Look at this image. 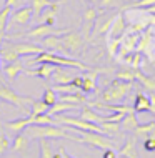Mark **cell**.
<instances>
[{"mask_svg": "<svg viewBox=\"0 0 155 158\" xmlns=\"http://www.w3.org/2000/svg\"><path fill=\"white\" fill-rule=\"evenodd\" d=\"M142 148L145 152H155V135H150L142 142Z\"/></svg>", "mask_w": 155, "mask_h": 158, "instance_id": "35", "label": "cell"}, {"mask_svg": "<svg viewBox=\"0 0 155 158\" xmlns=\"http://www.w3.org/2000/svg\"><path fill=\"white\" fill-rule=\"evenodd\" d=\"M0 58H2L3 63H10V62H15L20 58V55L15 52L14 48L7 45V42H3V45L0 47Z\"/></svg>", "mask_w": 155, "mask_h": 158, "instance_id": "24", "label": "cell"}, {"mask_svg": "<svg viewBox=\"0 0 155 158\" xmlns=\"http://www.w3.org/2000/svg\"><path fill=\"white\" fill-rule=\"evenodd\" d=\"M7 150H10V142H8V138L5 135L0 133V158L5 155Z\"/></svg>", "mask_w": 155, "mask_h": 158, "instance_id": "37", "label": "cell"}, {"mask_svg": "<svg viewBox=\"0 0 155 158\" xmlns=\"http://www.w3.org/2000/svg\"><path fill=\"white\" fill-rule=\"evenodd\" d=\"M50 106L45 103L44 100H33L30 105V115H44L49 112Z\"/></svg>", "mask_w": 155, "mask_h": 158, "instance_id": "29", "label": "cell"}, {"mask_svg": "<svg viewBox=\"0 0 155 158\" xmlns=\"http://www.w3.org/2000/svg\"><path fill=\"white\" fill-rule=\"evenodd\" d=\"M133 110L137 113H142V112H150V98L145 95V93H137L135 97V102H133Z\"/></svg>", "mask_w": 155, "mask_h": 158, "instance_id": "23", "label": "cell"}, {"mask_svg": "<svg viewBox=\"0 0 155 158\" xmlns=\"http://www.w3.org/2000/svg\"><path fill=\"white\" fill-rule=\"evenodd\" d=\"M120 158H127V156H120Z\"/></svg>", "mask_w": 155, "mask_h": 158, "instance_id": "49", "label": "cell"}, {"mask_svg": "<svg viewBox=\"0 0 155 158\" xmlns=\"http://www.w3.org/2000/svg\"><path fill=\"white\" fill-rule=\"evenodd\" d=\"M38 148H40V158H54V150H52L50 142L47 138H40Z\"/></svg>", "mask_w": 155, "mask_h": 158, "instance_id": "32", "label": "cell"}, {"mask_svg": "<svg viewBox=\"0 0 155 158\" xmlns=\"http://www.w3.org/2000/svg\"><path fill=\"white\" fill-rule=\"evenodd\" d=\"M22 72H25V68H24V63L20 62V58L15 62L5 63V67H3V75H5L8 83H14L17 80V77L22 73Z\"/></svg>", "mask_w": 155, "mask_h": 158, "instance_id": "10", "label": "cell"}, {"mask_svg": "<svg viewBox=\"0 0 155 158\" xmlns=\"http://www.w3.org/2000/svg\"><path fill=\"white\" fill-rule=\"evenodd\" d=\"M133 2H139V0H133Z\"/></svg>", "mask_w": 155, "mask_h": 158, "instance_id": "50", "label": "cell"}, {"mask_svg": "<svg viewBox=\"0 0 155 158\" xmlns=\"http://www.w3.org/2000/svg\"><path fill=\"white\" fill-rule=\"evenodd\" d=\"M79 135H82V136H77V142L85 143V145H88V147L98 148V150L115 148V143L107 138L103 133H95V131H80Z\"/></svg>", "mask_w": 155, "mask_h": 158, "instance_id": "5", "label": "cell"}, {"mask_svg": "<svg viewBox=\"0 0 155 158\" xmlns=\"http://www.w3.org/2000/svg\"><path fill=\"white\" fill-rule=\"evenodd\" d=\"M97 75L98 72L97 70H88L85 75H82L84 82H82V93H90L95 90V80H97Z\"/></svg>", "mask_w": 155, "mask_h": 158, "instance_id": "17", "label": "cell"}, {"mask_svg": "<svg viewBox=\"0 0 155 158\" xmlns=\"http://www.w3.org/2000/svg\"><path fill=\"white\" fill-rule=\"evenodd\" d=\"M12 10H14V8L7 7V5L0 10V33H2V35H5V32L8 30V19H10Z\"/></svg>", "mask_w": 155, "mask_h": 158, "instance_id": "27", "label": "cell"}, {"mask_svg": "<svg viewBox=\"0 0 155 158\" xmlns=\"http://www.w3.org/2000/svg\"><path fill=\"white\" fill-rule=\"evenodd\" d=\"M63 153H65V148L60 147V150L57 153H54V158H63Z\"/></svg>", "mask_w": 155, "mask_h": 158, "instance_id": "42", "label": "cell"}, {"mask_svg": "<svg viewBox=\"0 0 155 158\" xmlns=\"http://www.w3.org/2000/svg\"><path fill=\"white\" fill-rule=\"evenodd\" d=\"M125 28H127V22H125V17L123 14H118L114 17V22H112L110 28H109V37L110 38H120L125 33Z\"/></svg>", "mask_w": 155, "mask_h": 158, "instance_id": "11", "label": "cell"}, {"mask_svg": "<svg viewBox=\"0 0 155 158\" xmlns=\"http://www.w3.org/2000/svg\"><path fill=\"white\" fill-rule=\"evenodd\" d=\"M3 42H5V35H2V33H0V47L3 45Z\"/></svg>", "mask_w": 155, "mask_h": 158, "instance_id": "44", "label": "cell"}, {"mask_svg": "<svg viewBox=\"0 0 155 158\" xmlns=\"http://www.w3.org/2000/svg\"><path fill=\"white\" fill-rule=\"evenodd\" d=\"M135 135L139 136H150V135H155V122H149V123H144V125H139L137 130L133 131Z\"/></svg>", "mask_w": 155, "mask_h": 158, "instance_id": "30", "label": "cell"}, {"mask_svg": "<svg viewBox=\"0 0 155 158\" xmlns=\"http://www.w3.org/2000/svg\"><path fill=\"white\" fill-rule=\"evenodd\" d=\"M32 17H33V12H32V7L30 5H20L17 7L15 10H12L10 14V19H8V25H19V27H25L32 22Z\"/></svg>", "mask_w": 155, "mask_h": 158, "instance_id": "8", "label": "cell"}, {"mask_svg": "<svg viewBox=\"0 0 155 158\" xmlns=\"http://www.w3.org/2000/svg\"><path fill=\"white\" fill-rule=\"evenodd\" d=\"M107 45H109L110 55H112V57H115V55H117V47L120 45V38H110Z\"/></svg>", "mask_w": 155, "mask_h": 158, "instance_id": "38", "label": "cell"}, {"mask_svg": "<svg viewBox=\"0 0 155 158\" xmlns=\"http://www.w3.org/2000/svg\"><path fill=\"white\" fill-rule=\"evenodd\" d=\"M139 125H140V122H139V118H137L135 110H130L128 113H125V117L122 118V122H120V128L125 130V131H135Z\"/></svg>", "mask_w": 155, "mask_h": 158, "instance_id": "13", "label": "cell"}, {"mask_svg": "<svg viewBox=\"0 0 155 158\" xmlns=\"http://www.w3.org/2000/svg\"><path fill=\"white\" fill-rule=\"evenodd\" d=\"M98 3H100L102 8H114L120 3V0H100Z\"/></svg>", "mask_w": 155, "mask_h": 158, "instance_id": "39", "label": "cell"}, {"mask_svg": "<svg viewBox=\"0 0 155 158\" xmlns=\"http://www.w3.org/2000/svg\"><path fill=\"white\" fill-rule=\"evenodd\" d=\"M60 100L67 102V103H74V105H82L87 103V97L82 95V92H74V93H62Z\"/></svg>", "mask_w": 155, "mask_h": 158, "instance_id": "25", "label": "cell"}, {"mask_svg": "<svg viewBox=\"0 0 155 158\" xmlns=\"http://www.w3.org/2000/svg\"><path fill=\"white\" fill-rule=\"evenodd\" d=\"M0 77H2V58H0Z\"/></svg>", "mask_w": 155, "mask_h": 158, "instance_id": "47", "label": "cell"}, {"mask_svg": "<svg viewBox=\"0 0 155 158\" xmlns=\"http://www.w3.org/2000/svg\"><path fill=\"white\" fill-rule=\"evenodd\" d=\"M132 70H133V77H135V80H137V82H140V85L145 88V90L155 92V78L145 75L140 68H132Z\"/></svg>", "mask_w": 155, "mask_h": 158, "instance_id": "15", "label": "cell"}, {"mask_svg": "<svg viewBox=\"0 0 155 158\" xmlns=\"http://www.w3.org/2000/svg\"><path fill=\"white\" fill-rule=\"evenodd\" d=\"M79 105H74V103H67V102H62V100H58L55 105H52L50 108H49V113L50 117H55V115H62V113H65V112H70V110H75Z\"/></svg>", "mask_w": 155, "mask_h": 158, "instance_id": "22", "label": "cell"}, {"mask_svg": "<svg viewBox=\"0 0 155 158\" xmlns=\"http://www.w3.org/2000/svg\"><path fill=\"white\" fill-rule=\"evenodd\" d=\"M28 142H30V138L25 133H17L15 135V138H14V142L10 143V150H14L17 153H27L28 152Z\"/></svg>", "mask_w": 155, "mask_h": 158, "instance_id": "12", "label": "cell"}, {"mask_svg": "<svg viewBox=\"0 0 155 158\" xmlns=\"http://www.w3.org/2000/svg\"><path fill=\"white\" fill-rule=\"evenodd\" d=\"M149 98H150V112L155 113V92H152V95Z\"/></svg>", "mask_w": 155, "mask_h": 158, "instance_id": "41", "label": "cell"}, {"mask_svg": "<svg viewBox=\"0 0 155 158\" xmlns=\"http://www.w3.org/2000/svg\"><path fill=\"white\" fill-rule=\"evenodd\" d=\"M150 23H155V17H152V15H150Z\"/></svg>", "mask_w": 155, "mask_h": 158, "instance_id": "46", "label": "cell"}, {"mask_svg": "<svg viewBox=\"0 0 155 158\" xmlns=\"http://www.w3.org/2000/svg\"><path fill=\"white\" fill-rule=\"evenodd\" d=\"M72 77L67 70H63V67H55L54 73H52V82L55 85H65V83H70L72 82Z\"/></svg>", "mask_w": 155, "mask_h": 158, "instance_id": "19", "label": "cell"}, {"mask_svg": "<svg viewBox=\"0 0 155 158\" xmlns=\"http://www.w3.org/2000/svg\"><path fill=\"white\" fill-rule=\"evenodd\" d=\"M55 67L57 65H52V63H40L37 68H33V70H25L28 75H35L38 78H44V80H49L52 73H54Z\"/></svg>", "mask_w": 155, "mask_h": 158, "instance_id": "14", "label": "cell"}, {"mask_svg": "<svg viewBox=\"0 0 155 158\" xmlns=\"http://www.w3.org/2000/svg\"><path fill=\"white\" fill-rule=\"evenodd\" d=\"M60 40H62V45L65 48L67 55L68 53H79L84 47V38L79 32H65L60 35Z\"/></svg>", "mask_w": 155, "mask_h": 158, "instance_id": "6", "label": "cell"}, {"mask_svg": "<svg viewBox=\"0 0 155 158\" xmlns=\"http://www.w3.org/2000/svg\"><path fill=\"white\" fill-rule=\"evenodd\" d=\"M28 125H30V117H28V115H27V117H24V118H17V120L5 122V127L10 131H14V133H20V131H24Z\"/></svg>", "mask_w": 155, "mask_h": 158, "instance_id": "20", "label": "cell"}, {"mask_svg": "<svg viewBox=\"0 0 155 158\" xmlns=\"http://www.w3.org/2000/svg\"><path fill=\"white\" fill-rule=\"evenodd\" d=\"M90 2H93V3H97V2H100V0H90Z\"/></svg>", "mask_w": 155, "mask_h": 158, "instance_id": "48", "label": "cell"}, {"mask_svg": "<svg viewBox=\"0 0 155 158\" xmlns=\"http://www.w3.org/2000/svg\"><path fill=\"white\" fill-rule=\"evenodd\" d=\"M95 20H97V10L92 7H88L87 10L84 12V30L87 35H88L90 28L93 27V22H95Z\"/></svg>", "mask_w": 155, "mask_h": 158, "instance_id": "26", "label": "cell"}, {"mask_svg": "<svg viewBox=\"0 0 155 158\" xmlns=\"http://www.w3.org/2000/svg\"><path fill=\"white\" fill-rule=\"evenodd\" d=\"M33 63H52V65L57 67H72V68H80V70H88L90 68L88 65H85L79 60H74L70 57H65V55H60L55 52H44V50L33 58Z\"/></svg>", "mask_w": 155, "mask_h": 158, "instance_id": "2", "label": "cell"}, {"mask_svg": "<svg viewBox=\"0 0 155 158\" xmlns=\"http://www.w3.org/2000/svg\"><path fill=\"white\" fill-rule=\"evenodd\" d=\"M58 2H63V0H30V7H32L33 17H37V19H38L45 8L55 5V3H58Z\"/></svg>", "mask_w": 155, "mask_h": 158, "instance_id": "16", "label": "cell"}, {"mask_svg": "<svg viewBox=\"0 0 155 158\" xmlns=\"http://www.w3.org/2000/svg\"><path fill=\"white\" fill-rule=\"evenodd\" d=\"M0 100L7 102V103H10V105L19 106V108L22 110V112H25V113L28 115V113H30V108H28V106L32 105L33 98L24 97V95H19V93H15L10 87L0 85Z\"/></svg>", "mask_w": 155, "mask_h": 158, "instance_id": "4", "label": "cell"}, {"mask_svg": "<svg viewBox=\"0 0 155 158\" xmlns=\"http://www.w3.org/2000/svg\"><path fill=\"white\" fill-rule=\"evenodd\" d=\"M120 156L127 158H139L137 155V145H135V136H128L123 143V147L120 148Z\"/></svg>", "mask_w": 155, "mask_h": 158, "instance_id": "21", "label": "cell"}, {"mask_svg": "<svg viewBox=\"0 0 155 158\" xmlns=\"http://www.w3.org/2000/svg\"><path fill=\"white\" fill-rule=\"evenodd\" d=\"M132 90L130 82H122V80H114L110 87H107L100 95V102L103 103H120L128 92Z\"/></svg>", "mask_w": 155, "mask_h": 158, "instance_id": "3", "label": "cell"}, {"mask_svg": "<svg viewBox=\"0 0 155 158\" xmlns=\"http://www.w3.org/2000/svg\"><path fill=\"white\" fill-rule=\"evenodd\" d=\"M117 80H122V82H135V77H133V70L132 68H125V70L118 72L117 73Z\"/></svg>", "mask_w": 155, "mask_h": 158, "instance_id": "34", "label": "cell"}, {"mask_svg": "<svg viewBox=\"0 0 155 158\" xmlns=\"http://www.w3.org/2000/svg\"><path fill=\"white\" fill-rule=\"evenodd\" d=\"M42 100H44L49 106L55 105V103L58 102V98H57V92H55L54 88H45V90H44V95H42Z\"/></svg>", "mask_w": 155, "mask_h": 158, "instance_id": "33", "label": "cell"}, {"mask_svg": "<svg viewBox=\"0 0 155 158\" xmlns=\"http://www.w3.org/2000/svg\"><path fill=\"white\" fill-rule=\"evenodd\" d=\"M80 118H84V120H87V122H92V123H97V125H102L103 122H109L107 117H102V115H98L97 112H93L92 106H84V108H82V113H80Z\"/></svg>", "mask_w": 155, "mask_h": 158, "instance_id": "18", "label": "cell"}, {"mask_svg": "<svg viewBox=\"0 0 155 158\" xmlns=\"http://www.w3.org/2000/svg\"><path fill=\"white\" fill-rule=\"evenodd\" d=\"M25 135L28 136L30 140L32 138H47V140H52V138H68V140H74L77 142V136L70 135L67 130L60 128L57 125H28L25 128Z\"/></svg>", "mask_w": 155, "mask_h": 158, "instance_id": "1", "label": "cell"}, {"mask_svg": "<svg viewBox=\"0 0 155 158\" xmlns=\"http://www.w3.org/2000/svg\"><path fill=\"white\" fill-rule=\"evenodd\" d=\"M147 12H149V14H155V5L149 7V8H147Z\"/></svg>", "mask_w": 155, "mask_h": 158, "instance_id": "43", "label": "cell"}, {"mask_svg": "<svg viewBox=\"0 0 155 158\" xmlns=\"http://www.w3.org/2000/svg\"><path fill=\"white\" fill-rule=\"evenodd\" d=\"M30 117V125H52L54 123V117L49 113L44 115H28Z\"/></svg>", "mask_w": 155, "mask_h": 158, "instance_id": "28", "label": "cell"}, {"mask_svg": "<svg viewBox=\"0 0 155 158\" xmlns=\"http://www.w3.org/2000/svg\"><path fill=\"white\" fill-rule=\"evenodd\" d=\"M63 158H74L72 155H68V153H63Z\"/></svg>", "mask_w": 155, "mask_h": 158, "instance_id": "45", "label": "cell"}, {"mask_svg": "<svg viewBox=\"0 0 155 158\" xmlns=\"http://www.w3.org/2000/svg\"><path fill=\"white\" fill-rule=\"evenodd\" d=\"M54 33H65V30H60V28H54L47 23H40L37 27H33L32 30L25 32V33H17V38L19 37H25V38H30V40H42V38L49 37V35H54Z\"/></svg>", "mask_w": 155, "mask_h": 158, "instance_id": "7", "label": "cell"}, {"mask_svg": "<svg viewBox=\"0 0 155 158\" xmlns=\"http://www.w3.org/2000/svg\"><path fill=\"white\" fill-rule=\"evenodd\" d=\"M20 3H22V0H5V5L7 7H12V8L19 7Z\"/></svg>", "mask_w": 155, "mask_h": 158, "instance_id": "40", "label": "cell"}, {"mask_svg": "<svg viewBox=\"0 0 155 158\" xmlns=\"http://www.w3.org/2000/svg\"><path fill=\"white\" fill-rule=\"evenodd\" d=\"M152 5H155V0H139V2L130 3L127 8H149Z\"/></svg>", "mask_w": 155, "mask_h": 158, "instance_id": "36", "label": "cell"}, {"mask_svg": "<svg viewBox=\"0 0 155 158\" xmlns=\"http://www.w3.org/2000/svg\"><path fill=\"white\" fill-rule=\"evenodd\" d=\"M7 45L10 47V48H14L17 53L20 55V57H27V55H38L42 52V47L33 44V42H17V44H14V42L10 40H5Z\"/></svg>", "mask_w": 155, "mask_h": 158, "instance_id": "9", "label": "cell"}, {"mask_svg": "<svg viewBox=\"0 0 155 158\" xmlns=\"http://www.w3.org/2000/svg\"><path fill=\"white\" fill-rule=\"evenodd\" d=\"M100 128H102L103 135L114 136V135H117L120 131V123L118 122H103L100 125Z\"/></svg>", "mask_w": 155, "mask_h": 158, "instance_id": "31", "label": "cell"}]
</instances>
